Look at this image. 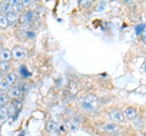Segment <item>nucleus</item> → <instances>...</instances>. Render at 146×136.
<instances>
[{
  "label": "nucleus",
  "instance_id": "nucleus-1",
  "mask_svg": "<svg viewBox=\"0 0 146 136\" xmlns=\"http://www.w3.org/2000/svg\"><path fill=\"white\" fill-rule=\"evenodd\" d=\"M78 102H79V106L82 107V110L84 112H88V113H93L96 111V107H98V98L91 94H88L85 96H82L80 98H78Z\"/></svg>",
  "mask_w": 146,
  "mask_h": 136
},
{
  "label": "nucleus",
  "instance_id": "nucleus-2",
  "mask_svg": "<svg viewBox=\"0 0 146 136\" xmlns=\"http://www.w3.org/2000/svg\"><path fill=\"white\" fill-rule=\"evenodd\" d=\"M108 118L112 123H116V124H119V123H124L127 120L125 119V116L121 110H113L108 113Z\"/></svg>",
  "mask_w": 146,
  "mask_h": 136
},
{
  "label": "nucleus",
  "instance_id": "nucleus-3",
  "mask_svg": "<svg viewBox=\"0 0 146 136\" xmlns=\"http://www.w3.org/2000/svg\"><path fill=\"white\" fill-rule=\"evenodd\" d=\"M11 52H12V57L15 58V60L17 61H22V60H25L26 58V50L20 46V45H16V46H13L12 50H11Z\"/></svg>",
  "mask_w": 146,
  "mask_h": 136
},
{
  "label": "nucleus",
  "instance_id": "nucleus-4",
  "mask_svg": "<svg viewBox=\"0 0 146 136\" xmlns=\"http://www.w3.org/2000/svg\"><path fill=\"white\" fill-rule=\"evenodd\" d=\"M34 20V15H33V12L32 11H25L22 15H20V20H18V22L22 24V26H27V24H29L32 23Z\"/></svg>",
  "mask_w": 146,
  "mask_h": 136
},
{
  "label": "nucleus",
  "instance_id": "nucleus-5",
  "mask_svg": "<svg viewBox=\"0 0 146 136\" xmlns=\"http://www.w3.org/2000/svg\"><path fill=\"white\" fill-rule=\"evenodd\" d=\"M11 1V5H12V12L17 13V15H22L25 11V6L22 1H18V0H10Z\"/></svg>",
  "mask_w": 146,
  "mask_h": 136
},
{
  "label": "nucleus",
  "instance_id": "nucleus-6",
  "mask_svg": "<svg viewBox=\"0 0 146 136\" xmlns=\"http://www.w3.org/2000/svg\"><path fill=\"white\" fill-rule=\"evenodd\" d=\"M45 130H46V133H49L50 135H56L58 133V130H60V128H58L57 123H55L54 120H50L46 123V125H45Z\"/></svg>",
  "mask_w": 146,
  "mask_h": 136
},
{
  "label": "nucleus",
  "instance_id": "nucleus-7",
  "mask_svg": "<svg viewBox=\"0 0 146 136\" xmlns=\"http://www.w3.org/2000/svg\"><path fill=\"white\" fill-rule=\"evenodd\" d=\"M124 116H125V119L128 120H135L136 119V110L134 107H127L124 110Z\"/></svg>",
  "mask_w": 146,
  "mask_h": 136
},
{
  "label": "nucleus",
  "instance_id": "nucleus-8",
  "mask_svg": "<svg viewBox=\"0 0 146 136\" xmlns=\"http://www.w3.org/2000/svg\"><path fill=\"white\" fill-rule=\"evenodd\" d=\"M102 130L105 133H108V134H115L119 130V126H118V124H116V123H108V124L102 126Z\"/></svg>",
  "mask_w": 146,
  "mask_h": 136
},
{
  "label": "nucleus",
  "instance_id": "nucleus-9",
  "mask_svg": "<svg viewBox=\"0 0 146 136\" xmlns=\"http://www.w3.org/2000/svg\"><path fill=\"white\" fill-rule=\"evenodd\" d=\"M7 95H9V97H10V98H13V100L18 98L21 96V89L18 86H11L10 89H9Z\"/></svg>",
  "mask_w": 146,
  "mask_h": 136
},
{
  "label": "nucleus",
  "instance_id": "nucleus-10",
  "mask_svg": "<svg viewBox=\"0 0 146 136\" xmlns=\"http://www.w3.org/2000/svg\"><path fill=\"white\" fill-rule=\"evenodd\" d=\"M11 57H12V52L10 50L5 49L0 51V62H9L11 60Z\"/></svg>",
  "mask_w": 146,
  "mask_h": 136
},
{
  "label": "nucleus",
  "instance_id": "nucleus-11",
  "mask_svg": "<svg viewBox=\"0 0 146 136\" xmlns=\"http://www.w3.org/2000/svg\"><path fill=\"white\" fill-rule=\"evenodd\" d=\"M0 11H1L3 15H9L10 12H12V5H11V1L3 3V4H1V6H0Z\"/></svg>",
  "mask_w": 146,
  "mask_h": 136
},
{
  "label": "nucleus",
  "instance_id": "nucleus-12",
  "mask_svg": "<svg viewBox=\"0 0 146 136\" xmlns=\"http://www.w3.org/2000/svg\"><path fill=\"white\" fill-rule=\"evenodd\" d=\"M5 80L9 83V85L15 84V81L17 80V74L15 73V72H10V73H7V74H6Z\"/></svg>",
  "mask_w": 146,
  "mask_h": 136
},
{
  "label": "nucleus",
  "instance_id": "nucleus-13",
  "mask_svg": "<svg viewBox=\"0 0 146 136\" xmlns=\"http://www.w3.org/2000/svg\"><path fill=\"white\" fill-rule=\"evenodd\" d=\"M6 16H7V20H9V23L10 24H16L18 22V20H20V16H18L17 13H15V12H10Z\"/></svg>",
  "mask_w": 146,
  "mask_h": 136
},
{
  "label": "nucleus",
  "instance_id": "nucleus-14",
  "mask_svg": "<svg viewBox=\"0 0 146 136\" xmlns=\"http://www.w3.org/2000/svg\"><path fill=\"white\" fill-rule=\"evenodd\" d=\"M9 20H7V16L6 15H3V13H0V28L5 29L9 27Z\"/></svg>",
  "mask_w": 146,
  "mask_h": 136
},
{
  "label": "nucleus",
  "instance_id": "nucleus-15",
  "mask_svg": "<svg viewBox=\"0 0 146 136\" xmlns=\"http://www.w3.org/2000/svg\"><path fill=\"white\" fill-rule=\"evenodd\" d=\"M9 101H10V97H9V95L6 92L5 94H0V107L7 106Z\"/></svg>",
  "mask_w": 146,
  "mask_h": 136
},
{
  "label": "nucleus",
  "instance_id": "nucleus-16",
  "mask_svg": "<svg viewBox=\"0 0 146 136\" xmlns=\"http://www.w3.org/2000/svg\"><path fill=\"white\" fill-rule=\"evenodd\" d=\"M10 89V85L5 79H0V92L1 94H5V91H9Z\"/></svg>",
  "mask_w": 146,
  "mask_h": 136
},
{
  "label": "nucleus",
  "instance_id": "nucleus-17",
  "mask_svg": "<svg viewBox=\"0 0 146 136\" xmlns=\"http://www.w3.org/2000/svg\"><path fill=\"white\" fill-rule=\"evenodd\" d=\"M21 30L23 32L25 38H27V39H33L35 37V33L32 29H21Z\"/></svg>",
  "mask_w": 146,
  "mask_h": 136
},
{
  "label": "nucleus",
  "instance_id": "nucleus-18",
  "mask_svg": "<svg viewBox=\"0 0 146 136\" xmlns=\"http://www.w3.org/2000/svg\"><path fill=\"white\" fill-rule=\"evenodd\" d=\"M10 69V63L9 62H0V72H6Z\"/></svg>",
  "mask_w": 146,
  "mask_h": 136
},
{
  "label": "nucleus",
  "instance_id": "nucleus-19",
  "mask_svg": "<svg viewBox=\"0 0 146 136\" xmlns=\"http://www.w3.org/2000/svg\"><path fill=\"white\" fill-rule=\"evenodd\" d=\"M105 7H106V3L100 1V3H98V5L95 6V11H96V12H100V11H102Z\"/></svg>",
  "mask_w": 146,
  "mask_h": 136
},
{
  "label": "nucleus",
  "instance_id": "nucleus-20",
  "mask_svg": "<svg viewBox=\"0 0 146 136\" xmlns=\"http://www.w3.org/2000/svg\"><path fill=\"white\" fill-rule=\"evenodd\" d=\"M79 5L83 6V7H89V6L93 5V3L89 1V0H86V1H79Z\"/></svg>",
  "mask_w": 146,
  "mask_h": 136
},
{
  "label": "nucleus",
  "instance_id": "nucleus-21",
  "mask_svg": "<svg viewBox=\"0 0 146 136\" xmlns=\"http://www.w3.org/2000/svg\"><path fill=\"white\" fill-rule=\"evenodd\" d=\"M11 105L15 107V108H20L22 103H21V101H18L17 98H15V100H12V103H11Z\"/></svg>",
  "mask_w": 146,
  "mask_h": 136
},
{
  "label": "nucleus",
  "instance_id": "nucleus-22",
  "mask_svg": "<svg viewBox=\"0 0 146 136\" xmlns=\"http://www.w3.org/2000/svg\"><path fill=\"white\" fill-rule=\"evenodd\" d=\"M141 38H143V42H144V44H146V30L143 33V35H141Z\"/></svg>",
  "mask_w": 146,
  "mask_h": 136
},
{
  "label": "nucleus",
  "instance_id": "nucleus-23",
  "mask_svg": "<svg viewBox=\"0 0 146 136\" xmlns=\"http://www.w3.org/2000/svg\"><path fill=\"white\" fill-rule=\"evenodd\" d=\"M22 4H23V6H28L29 4H31V1H29V0H23V1H22Z\"/></svg>",
  "mask_w": 146,
  "mask_h": 136
},
{
  "label": "nucleus",
  "instance_id": "nucleus-24",
  "mask_svg": "<svg viewBox=\"0 0 146 136\" xmlns=\"http://www.w3.org/2000/svg\"><path fill=\"white\" fill-rule=\"evenodd\" d=\"M0 6H1V3H0Z\"/></svg>",
  "mask_w": 146,
  "mask_h": 136
}]
</instances>
